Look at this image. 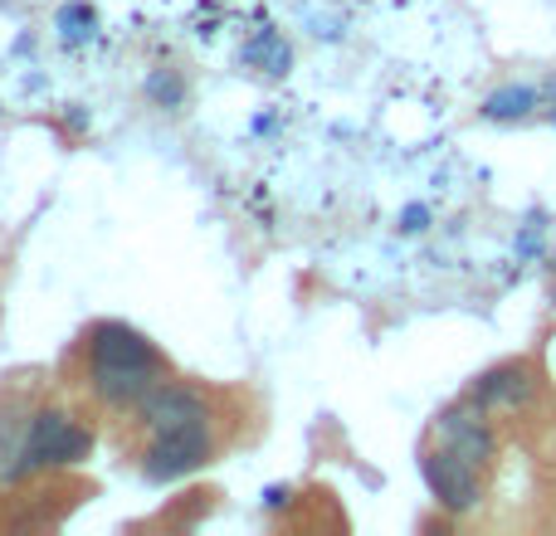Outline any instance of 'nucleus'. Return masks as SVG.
<instances>
[{
  "label": "nucleus",
  "mask_w": 556,
  "mask_h": 536,
  "mask_svg": "<svg viewBox=\"0 0 556 536\" xmlns=\"http://www.w3.org/2000/svg\"><path fill=\"white\" fill-rule=\"evenodd\" d=\"M88 454H93V430L78 424V414L59 410V405H45V410L29 414V430L20 434V444H15V454H10V463L0 469V478L25 483L49 469H74Z\"/></svg>",
  "instance_id": "f257e3e1"
},
{
  "label": "nucleus",
  "mask_w": 556,
  "mask_h": 536,
  "mask_svg": "<svg viewBox=\"0 0 556 536\" xmlns=\"http://www.w3.org/2000/svg\"><path fill=\"white\" fill-rule=\"evenodd\" d=\"M434 444L450 454H459V459H469L473 469H489L493 454H498V434H493L489 414L479 410V405H450V410L434 420Z\"/></svg>",
  "instance_id": "423d86ee"
},
{
  "label": "nucleus",
  "mask_w": 556,
  "mask_h": 536,
  "mask_svg": "<svg viewBox=\"0 0 556 536\" xmlns=\"http://www.w3.org/2000/svg\"><path fill=\"white\" fill-rule=\"evenodd\" d=\"M483 469H473L469 459H459V454H450V449H425L420 454V478H425V488H430V498L440 502L450 518H469L473 508L483 502V478H479Z\"/></svg>",
  "instance_id": "20e7f679"
},
{
  "label": "nucleus",
  "mask_w": 556,
  "mask_h": 536,
  "mask_svg": "<svg viewBox=\"0 0 556 536\" xmlns=\"http://www.w3.org/2000/svg\"><path fill=\"white\" fill-rule=\"evenodd\" d=\"M425 225H430V210H425V205H405V215H401V230H405V234H420Z\"/></svg>",
  "instance_id": "ddd939ff"
},
{
  "label": "nucleus",
  "mask_w": 556,
  "mask_h": 536,
  "mask_svg": "<svg viewBox=\"0 0 556 536\" xmlns=\"http://www.w3.org/2000/svg\"><path fill=\"white\" fill-rule=\"evenodd\" d=\"M532 107H542V93L532 84H503L493 88L489 98H483L479 113L489 117V123H522V117H532Z\"/></svg>",
  "instance_id": "6e6552de"
},
{
  "label": "nucleus",
  "mask_w": 556,
  "mask_h": 536,
  "mask_svg": "<svg viewBox=\"0 0 556 536\" xmlns=\"http://www.w3.org/2000/svg\"><path fill=\"white\" fill-rule=\"evenodd\" d=\"M142 93L152 98L156 107H166V113H176V107L186 103V78L176 74V68H152L142 84Z\"/></svg>",
  "instance_id": "1a4fd4ad"
},
{
  "label": "nucleus",
  "mask_w": 556,
  "mask_h": 536,
  "mask_svg": "<svg viewBox=\"0 0 556 536\" xmlns=\"http://www.w3.org/2000/svg\"><path fill=\"white\" fill-rule=\"evenodd\" d=\"M137 420H142V430H176V424H201V420H215V405L205 391H195V385L186 381H156L152 391L142 395V405H137Z\"/></svg>",
  "instance_id": "39448f33"
},
{
  "label": "nucleus",
  "mask_w": 556,
  "mask_h": 536,
  "mask_svg": "<svg viewBox=\"0 0 556 536\" xmlns=\"http://www.w3.org/2000/svg\"><path fill=\"white\" fill-rule=\"evenodd\" d=\"M215 459V424H176V430H156L152 444L142 449V478L147 483H176L186 473L205 469Z\"/></svg>",
  "instance_id": "f03ea898"
},
{
  "label": "nucleus",
  "mask_w": 556,
  "mask_h": 536,
  "mask_svg": "<svg viewBox=\"0 0 556 536\" xmlns=\"http://www.w3.org/2000/svg\"><path fill=\"white\" fill-rule=\"evenodd\" d=\"M93 29H98V15L88 5H64V10H59V35H64V39H74V44H78V39H88Z\"/></svg>",
  "instance_id": "9b49d317"
},
{
  "label": "nucleus",
  "mask_w": 556,
  "mask_h": 536,
  "mask_svg": "<svg viewBox=\"0 0 556 536\" xmlns=\"http://www.w3.org/2000/svg\"><path fill=\"white\" fill-rule=\"evenodd\" d=\"M542 215H532L528 225H522V234H518V259H532V254H542Z\"/></svg>",
  "instance_id": "f8f14e48"
},
{
  "label": "nucleus",
  "mask_w": 556,
  "mask_h": 536,
  "mask_svg": "<svg viewBox=\"0 0 556 536\" xmlns=\"http://www.w3.org/2000/svg\"><path fill=\"white\" fill-rule=\"evenodd\" d=\"M552 312H556V283H552Z\"/></svg>",
  "instance_id": "dca6fc26"
},
{
  "label": "nucleus",
  "mask_w": 556,
  "mask_h": 536,
  "mask_svg": "<svg viewBox=\"0 0 556 536\" xmlns=\"http://www.w3.org/2000/svg\"><path fill=\"white\" fill-rule=\"evenodd\" d=\"M547 268H552V273H556V254H547Z\"/></svg>",
  "instance_id": "2eb2a0df"
},
{
  "label": "nucleus",
  "mask_w": 556,
  "mask_h": 536,
  "mask_svg": "<svg viewBox=\"0 0 556 536\" xmlns=\"http://www.w3.org/2000/svg\"><path fill=\"white\" fill-rule=\"evenodd\" d=\"M288 502H293V498H288V488H269V493H264V508H269V512H283Z\"/></svg>",
  "instance_id": "4468645a"
},
{
  "label": "nucleus",
  "mask_w": 556,
  "mask_h": 536,
  "mask_svg": "<svg viewBox=\"0 0 556 536\" xmlns=\"http://www.w3.org/2000/svg\"><path fill=\"white\" fill-rule=\"evenodd\" d=\"M88 371H166V356L127 322H93L84 336Z\"/></svg>",
  "instance_id": "7ed1b4c3"
},
{
  "label": "nucleus",
  "mask_w": 556,
  "mask_h": 536,
  "mask_svg": "<svg viewBox=\"0 0 556 536\" xmlns=\"http://www.w3.org/2000/svg\"><path fill=\"white\" fill-rule=\"evenodd\" d=\"M244 59H260L264 68H269V74L278 78V74H288V68H293V49L283 44V39L274 35V29H264L260 39H254L250 49H244Z\"/></svg>",
  "instance_id": "9d476101"
},
{
  "label": "nucleus",
  "mask_w": 556,
  "mask_h": 536,
  "mask_svg": "<svg viewBox=\"0 0 556 536\" xmlns=\"http://www.w3.org/2000/svg\"><path fill=\"white\" fill-rule=\"evenodd\" d=\"M469 405H479L483 414H498V410H528L538 400V371L528 361H503V366H489L479 381L469 385L464 395Z\"/></svg>",
  "instance_id": "0eeeda50"
}]
</instances>
